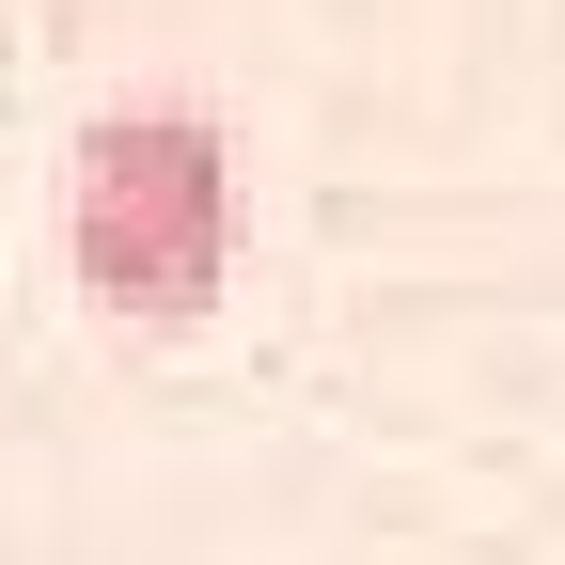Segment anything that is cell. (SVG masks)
Instances as JSON below:
<instances>
[{"mask_svg":"<svg viewBox=\"0 0 565 565\" xmlns=\"http://www.w3.org/2000/svg\"><path fill=\"white\" fill-rule=\"evenodd\" d=\"M63 252L126 330H189L236 282V158L204 110H110L63 189Z\"/></svg>","mask_w":565,"mask_h":565,"instance_id":"cell-1","label":"cell"}]
</instances>
